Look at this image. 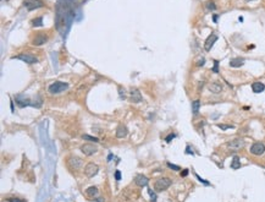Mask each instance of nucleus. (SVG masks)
<instances>
[{
	"label": "nucleus",
	"mask_w": 265,
	"mask_h": 202,
	"mask_svg": "<svg viewBox=\"0 0 265 202\" xmlns=\"http://www.w3.org/2000/svg\"><path fill=\"white\" fill-rule=\"evenodd\" d=\"M66 22H67V20H66V11H65V9L61 6V5H58V9H56V29L61 33V34H64V32H65V29H66Z\"/></svg>",
	"instance_id": "obj_1"
},
{
	"label": "nucleus",
	"mask_w": 265,
	"mask_h": 202,
	"mask_svg": "<svg viewBox=\"0 0 265 202\" xmlns=\"http://www.w3.org/2000/svg\"><path fill=\"white\" fill-rule=\"evenodd\" d=\"M67 88H69V84L61 82V81H55L49 86L48 90H49V93H51V95H59V93L66 91Z\"/></svg>",
	"instance_id": "obj_2"
},
{
	"label": "nucleus",
	"mask_w": 265,
	"mask_h": 202,
	"mask_svg": "<svg viewBox=\"0 0 265 202\" xmlns=\"http://www.w3.org/2000/svg\"><path fill=\"white\" fill-rule=\"evenodd\" d=\"M171 184H172V180H171V179H169V178H160V179H158V180L155 181V184H154V190H155L157 192L165 191V190H168V189L171 186Z\"/></svg>",
	"instance_id": "obj_3"
},
{
	"label": "nucleus",
	"mask_w": 265,
	"mask_h": 202,
	"mask_svg": "<svg viewBox=\"0 0 265 202\" xmlns=\"http://www.w3.org/2000/svg\"><path fill=\"white\" fill-rule=\"evenodd\" d=\"M67 165L71 170H77L83 165V161L77 156H70L67 157Z\"/></svg>",
	"instance_id": "obj_4"
},
{
	"label": "nucleus",
	"mask_w": 265,
	"mask_h": 202,
	"mask_svg": "<svg viewBox=\"0 0 265 202\" xmlns=\"http://www.w3.org/2000/svg\"><path fill=\"white\" fill-rule=\"evenodd\" d=\"M12 59L21 60V61H23L26 64H36V63H38V59L34 55L28 54V53H21V54H18L16 56H12Z\"/></svg>",
	"instance_id": "obj_5"
},
{
	"label": "nucleus",
	"mask_w": 265,
	"mask_h": 202,
	"mask_svg": "<svg viewBox=\"0 0 265 202\" xmlns=\"http://www.w3.org/2000/svg\"><path fill=\"white\" fill-rule=\"evenodd\" d=\"M23 6L28 11H32V10H37V9L43 7L44 2L42 0H23Z\"/></svg>",
	"instance_id": "obj_6"
},
{
	"label": "nucleus",
	"mask_w": 265,
	"mask_h": 202,
	"mask_svg": "<svg viewBox=\"0 0 265 202\" xmlns=\"http://www.w3.org/2000/svg\"><path fill=\"white\" fill-rule=\"evenodd\" d=\"M244 147V140L243 138H235L227 142V148L231 151H238Z\"/></svg>",
	"instance_id": "obj_7"
},
{
	"label": "nucleus",
	"mask_w": 265,
	"mask_h": 202,
	"mask_svg": "<svg viewBox=\"0 0 265 202\" xmlns=\"http://www.w3.org/2000/svg\"><path fill=\"white\" fill-rule=\"evenodd\" d=\"M249 152L252 154H254V156H262V154H264L265 152V145L263 142H254L251 146Z\"/></svg>",
	"instance_id": "obj_8"
},
{
	"label": "nucleus",
	"mask_w": 265,
	"mask_h": 202,
	"mask_svg": "<svg viewBox=\"0 0 265 202\" xmlns=\"http://www.w3.org/2000/svg\"><path fill=\"white\" fill-rule=\"evenodd\" d=\"M99 172V167L94 163H88L86 167H85V174L88 177V178H93L98 174Z\"/></svg>",
	"instance_id": "obj_9"
},
{
	"label": "nucleus",
	"mask_w": 265,
	"mask_h": 202,
	"mask_svg": "<svg viewBox=\"0 0 265 202\" xmlns=\"http://www.w3.org/2000/svg\"><path fill=\"white\" fill-rule=\"evenodd\" d=\"M80 150H81V152H82L85 156H93V154L97 153V151H98V148H97L94 145H92V143H85V145H82Z\"/></svg>",
	"instance_id": "obj_10"
},
{
	"label": "nucleus",
	"mask_w": 265,
	"mask_h": 202,
	"mask_svg": "<svg viewBox=\"0 0 265 202\" xmlns=\"http://www.w3.org/2000/svg\"><path fill=\"white\" fill-rule=\"evenodd\" d=\"M218 41V36L215 34V33H211L206 39H205V42H204V49L206 50V52H209L211 48H213V45H214V43Z\"/></svg>",
	"instance_id": "obj_11"
},
{
	"label": "nucleus",
	"mask_w": 265,
	"mask_h": 202,
	"mask_svg": "<svg viewBox=\"0 0 265 202\" xmlns=\"http://www.w3.org/2000/svg\"><path fill=\"white\" fill-rule=\"evenodd\" d=\"M208 90H209L211 93H214V95H219V93H221V92H222V85H221V84H219L218 81H215V82H211V84H209V86H208Z\"/></svg>",
	"instance_id": "obj_12"
},
{
	"label": "nucleus",
	"mask_w": 265,
	"mask_h": 202,
	"mask_svg": "<svg viewBox=\"0 0 265 202\" xmlns=\"http://www.w3.org/2000/svg\"><path fill=\"white\" fill-rule=\"evenodd\" d=\"M142 99L143 98H142L141 92L137 88H132L130 92V101L133 102V103H139V102H142Z\"/></svg>",
	"instance_id": "obj_13"
},
{
	"label": "nucleus",
	"mask_w": 265,
	"mask_h": 202,
	"mask_svg": "<svg viewBox=\"0 0 265 202\" xmlns=\"http://www.w3.org/2000/svg\"><path fill=\"white\" fill-rule=\"evenodd\" d=\"M134 183H136V185L143 188V186H147V184L149 183V179H148L146 175H143V174H138V175L134 178Z\"/></svg>",
	"instance_id": "obj_14"
},
{
	"label": "nucleus",
	"mask_w": 265,
	"mask_h": 202,
	"mask_svg": "<svg viewBox=\"0 0 265 202\" xmlns=\"http://www.w3.org/2000/svg\"><path fill=\"white\" fill-rule=\"evenodd\" d=\"M265 90V85L260 81H256L252 84V91L254 93H262Z\"/></svg>",
	"instance_id": "obj_15"
},
{
	"label": "nucleus",
	"mask_w": 265,
	"mask_h": 202,
	"mask_svg": "<svg viewBox=\"0 0 265 202\" xmlns=\"http://www.w3.org/2000/svg\"><path fill=\"white\" fill-rule=\"evenodd\" d=\"M127 134H128V130H127V127L123 126V125H120V126L116 129V137H117V138H123V137L127 136Z\"/></svg>",
	"instance_id": "obj_16"
},
{
	"label": "nucleus",
	"mask_w": 265,
	"mask_h": 202,
	"mask_svg": "<svg viewBox=\"0 0 265 202\" xmlns=\"http://www.w3.org/2000/svg\"><path fill=\"white\" fill-rule=\"evenodd\" d=\"M244 64V59L243 58H233L230 60V66L231 68H241Z\"/></svg>",
	"instance_id": "obj_17"
},
{
	"label": "nucleus",
	"mask_w": 265,
	"mask_h": 202,
	"mask_svg": "<svg viewBox=\"0 0 265 202\" xmlns=\"http://www.w3.org/2000/svg\"><path fill=\"white\" fill-rule=\"evenodd\" d=\"M47 37L44 36V34H38L33 41H32V44L33 45H42V44H44L45 42H47Z\"/></svg>",
	"instance_id": "obj_18"
},
{
	"label": "nucleus",
	"mask_w": 265,
	"mask_h": 202,
	"mask_svg": "<svg viewBox=\"0 0 265 202\" xmlns=\"http://www.w3.org/2000/svg\"><path fill=\"white\" fill-rule=\"evenodd\" d=\"M231 168H232V169H240V168H241V161H240V158H238L237 156H235V157L232 158Z\"/></svg>",
	"instance_id": "obj_19"
},
{
	"label": "nucleus",
	"mask_w": 265,
	"mask_h": 202,
	"mask_svg": "<svg viewBox=\"0 0 265 202\" xmlns=\"http://www.w3.org/2000/svg\"><path fill=\"white\" fill-rule=\"evenodd\" d=\"M199 108H200V101H194L192 102V111H193V115H197L199 113Z\"/></svg>",
	"instance_id": "obj_20"
},
{
	"label": "nucleus",
	"mask_w": 265,
	"mask_h": 202,
	"mask_svg": "<svg viewBox=\"0 0 265 202\" xmlns=\"http://www.w3.org/2000/svg\"><path fill=\"white\" fill-rule=\"evenodd\" d=\"M87 195H88V196H92V197L97 196V195H98V189L94 188V186H90V188L87 189Z\"/></svg>",
	"instance_id": "obj_21"
},
{
	"label": "nucleus",
	"mask_w": 265,
	"mask_h": 202,
	"mask_svg": "<svg viewBox=\"0 0 265 202\" xmlns=\"http://www.w3.org/2000/svg\"><path fill=\"white\" fill-rule=\"evenodd\" d=\"M32 25H33L34 27H40V26H43V18H42V17H37V18L32 20Z\"/></svg>",
	"instance_id": "obj_22"
},
{
	"label": "nucleus",
	"mask_w": 265,
	"mask_h": 202,
	"mask_svg": "<svg viewBox=\"0 0 265 202\" xmlns=\"http://www.w3.org/2000/svg\"><path fill=\"white\" fill-rule=\"evenodd\" d=\"M82 138L86 140V141H90V142H99V140L97 137H93V136H89V135H82Z\"/></svg>",
	"instance_id": "obj_23"
},
{
	"label": "nucleus",
	"mask_w": 265,
	"mask_h": 202,
	"mask_svg": "<svg viewBox=\"0 0 265 202\" xmlns=\"http://www.w3.org/2000/svg\"><path fill=\"white\" fill-rule=\"evenodd\" d=\"M218 126L221 130H227V129H232L233 127V125H224V124H218Z\"/></svg>",
	"instance_id": "obj_24"
},
{
	"label": "nucleus",
	"mask_w": 265,
	"mask_h": 202,
	"mask_svg": "<svg viewBox=\"0 0 265 202\" xmlns=\"http://www.w3.org/2000/svg\"><path fill=\"white\" fill-rule=\"evenodd\" d=\"M213 71H214L215 74H218V72H219V61H218V60H215V61H214V66H213Z\"/></svg>",
	"instance_id": "obj_25"
},
{
	"label": "nucleus",
	"mask_w": 265,
	"mask_h": 202,
	"mask_svg": "<svg viewBox=\"0 0 265 202\" xmlns=\"http://www.w3.org/2000/svg\"><path fill=\"white\" fill-rule=\"evenodd\" d=\"M9 202H26V200H22V199H16V197H11V199H7Z\"/></svg>",
	"instance_id": "obj_26"
},
{
	"label": "nucleus",
	"mask_w": 265,
	"mask_h": 202,
	"mask_svg": "<svg viewBox=\"0 0 265 202\" xmlns=\"http://www.w3.org/2000/svg\"><path fill=\"white\" fill-rule=\"evenodd\" d=\"M168 167H169L170 169H174V170H180V169H181L178 165H175V164H172V163H168Z\"/></svg>",
	"instance_id": "obj_27"
},
{
	"label": "nucleus",
	"mask_w": 265,
	"mask_h": 202,
	"mask_svg": "<svg viewBox=\"0 0 265 202\" xmlns=\"http://www.w3.org/2000/svg\"><path fill=\"white\" fill-rule=\"evenodd\" d=\"M119 91H120V98H121V99H125V98H126V93H125V90L120 88Z\"/></svg>",
	"instance_id": "obj_28"
},
{
	"label": "nucleus",
	"mask_w": 265,
	"mask_h": 202,
	"mask_svg": "<svg viewBox=\"0 0 265 202\" xmlns=\"http://www.w3.org/2000/svg\"><path fill=\"white\" fill-rule=\"evenodd\" d=\"M206 7H208L209 10H215V9H216V6L214 5V2H208V5H206Z\"/></svg>",
	"instance_id": "obj_29"
},
{
	"label": "nucleus",
	"mask_w": 265,
	"mask_h": 202,
	"mask_svg": "<svg viewBox=\"0 0 265 202\" xmlns=\"http://www.w3.org/2000/svg\"><path fill=\"white\" fill-rule=\"evenodd\" d=\"M175 137H176V135H175V134H170V135H169V136H168L165 140H166V142H170V141H171L172 138H175Z\"/></svg>",
	"instance_id": "obj_30"
},
{
	"label": "nucleus",
	"mask_w": 265,
	"mask_h": 202,
	"mask_svg": "<svg viewBox=\"0 0 265 202\" xmlns=\"http://www.w3.org/2000/svg\"><path fill=\"white\" fill-rule=\"evenodd\" d=\"M115 179H116V180H121V173H120V170H116V172H115Z\"/></svg>",
	"instance_id": "obj_31"
},
{
	"label": "nucleus",
	"mask_w": 265,
	"mask_h": 202,
	"mask_svg": "<svg viewBox=\"0 0 265 202\" xmlns=\"http://www.w3.org/2000/svg\"><path fill=\"white\" fill-rule=\"evenodd\" d=\"M149 194H150V196H152V201H153V202L157 201V200H155V199H157V196H155V194H154L152 190H149Z\"/></svg>",
	"instance_id": "obj_32"
},
{
	"label": "nucleus",
	"mask_w": 265,
	"mask_h": 202,
	"mask_svg": "<svg viewBox=\"0 0 265 202\" xmlns=\"http://www.w3.org/2000/svg\"><path fill=\"white\" fill-rule=\"evenodd\" d=\"M204 64H205V59H204V58H202V59L198 61V64H197V65H198V66H202V65H204Z\"/></svg>",
	"instance_id": "obj_33"
},
{
	"label": "nucleus",
	"mask_w": 265,
	"mask_h": 202,
	"mask_svg": "<svg viewBox=\"0 0 265 202\" xmlns=\"http://www.w3.org/2000/svg\"><path fill=\"white\" fill-rule=\"evenodd\" d=\"M197 178H198V179H199V181H200V183H204V184H205V185H209V183H208V181H206V180H204V179H202V178H200V177H199V175H197Z\"/></svg>",
	"instance_id": "obj_34"
},
{
	"label": "nucleus",
	"mask_w": 265,
	"mask_h": 202,
	"mask_svg": "<svg viewBox=\"0 0 265 202\" xmlns=\"http://www.w3.org/2000/svg\"><path fill=\"white\" fill-rule=\"evenodd\" d=\"M187 174H188V170H187V169H184V172H182V173H181V175H182V177H186Z\"/></svg>",
	"instance_id": "obj_35"
},
{
	"label": "nucleus",
	"mask_w": 265,
	"mask_h": 202,
	"mask_svg": "<svg viewBox=\"0 0 265 202\" xmlns=\"http://www.w3.org/2000/svg\"><path fill=\"white\" fill-rule=\"evenodd\" d=\"M247 1H253V0H247Z\"/></svg>",
	"instance_id": "obj_36"
}]
</instances>
